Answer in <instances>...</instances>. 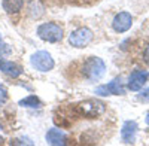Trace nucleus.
<instances>
[{
	"label": "nucleus",
	"mask_w": 149,
	"mask_h": 146,
	"mask_svg": "<svg viewBox=\"0 0 149 146\" xmlns=\"http://www.w3.org/2000/svg\"><path fill=\"white\" fill-rule=\"evenodd\" d=\"M12 54V48L3 40V38L0 36V57H5V55H10Z\"/></svg>",
	"instance_id": "2eb2a0df"
},
{
	"label": "nucleus",
	"mask_w": 149,
	"mask_h": 146,
	"mask_svg": "<svg viewBox=\"0 0 149 146\" xmlns=\"http://www.w3.org/2000/svg\"><path fill=\"white\" fill-rule=\"evenodd\" d=\"M133 26V17L130 12H119V14L115 15L113 21H112V29H113L116 33H124L130 30Z\"/></svg>",
	"instance_id": "423d86ee"
},
{
	"label": "nucleus",
	"mask_w": 149,
	"mask_h": 146,
	"mask_svg": "<svg viewBox=\"0 0 149 146\" xmlns=\"http://www.w3.org/2000/svg\"><path fill=\"white\" fill-rule=\"evenodd\" d=\"M0 72H3L5 75L10 78H18L22 75V69L18 64L9 61V60H0Z\"/></svg>",
	"instance_id": "9b49d317"
},
{
	"label": "nucleus",
	"mask_w": 149,
	"mask_h": 146,
	"mask_svg": "<svg viewBox=\"0 0 149 146\" xmlns=\"http://www.w3.org/2000/svg\"><path fill=\"white\" fill-rule=\"evenodd\" d=\"M27 12H29V15L31 18H40L43 15V12H45V6L43 3L40 2V0H31V2L29 3V8H27Z\"/></svg>",
	"instance_id": "f8f14e48"
},
{
	"label": "nucleus",
	"mask_w": 149,
	"mask_h": 146,
	"mask_svg": "<svg viewBox=\"0 0 149 146\" xmlns=\"http://www.w3.org/2000/svg\"><path fill=\"white\" fill-rule=\"evenodd\" d=\"M143 60H145L146 64H149V45L145 48V51H143Z\"/></svg>",
	"instance_id": "6ab92c4d"
},
{
	"label": "nucleus",
	"mask_w": 149,
	"mask_h": 146,
	"mask_svg": "<svg viewBox=\"0 0 149 146\" xmlns=\"http://www.w3.org/2000/svg\"><path fill=\"white\" fill-rule=\"evenodd\" d=\"M78 111L86 118H97L106 112V104L100 100L90 99L78 104Z\"/></svg>",
	"instance_id": "7ed1b4c3"
},
{
	"label": "nucleus",
	"mask_w": 149,
	"mask_h": 146,
	"mask_svg": "<svg viewBox=\"0 0 149 146\" xmlns=\"http://www.w3.org/2000/svg\"><path fill=\"white\" fill-rule=\"evenodd\" d=\"M136 133H137V124L134 121H125L121 128V137L125 143H133Z\"/></svg>",
	"instance_id": "9d476101"
},
{
	"label": "nucleus",
	"mask_w": 149,
	"mask_h": 146,
	"mask_svg": "<svg viewBox=\"0 0 149 146\" xmlns=\"http://www.w3.org/2000/svg\"><path fill=\"white\" fill-rule=\"evenodd\" d=\"M19 106H22V107H40L42 106V103H40V100H39V97H36V95H27L26 99H22V100H19Z\"/></svg>",
	"instance_id": "4468645a"
},
{
	"label": "nucleus",
	"mask_w": 149,
	"mask_h": 146,
	"mask_svg": "<svg viewBox=\"0 0 149 146\" xmlns=\"http://www.w3.org/2000/svg\"><path fill=\"white\" fill-rule=\"evenodd\" d=\"M106 73V64L100 57H88L82 64V75L91 82H98Z\"/></svg>",
	"instance_id": "f257e3e1"
},
{
	"label": "nucleus",
	"mask_w": 149,
	"mask_h": 146,
	"mask_svg": "<svg viewBox=\"0 0 149 146\" xmlns=\"http://www.w3.org/2000/svg\"><path fill=\"white\" fill-rule=\"evenodd\" d=\"M2 143H3V137H2V136H0V145H2Z\"/></svg>",
	"instance_id": "412c9836"
},
{
	"label": "nucleus",
	"mask_w": 149,
	"mask_h": 146,
	"mask_svg": "<svg viewBox=\"0 0 149 146\" xmlns=\"http://www.w3.org/2000/svg\"><path fill=\"white\" fill-rule=\"evenodd\" d=\"M146 122L149 124V113H148V116H146Z\"/></svg>",
	"instance_id": "aec40b11"
},
{
	"label": "nucleus",
	"mask_w": 149,
	"mask_h": 146,
	"mask_svg": "<svg viewBox=\"0 0 149 146\" xmlns=\"http://www.w3.org/2000/svg\"><path fill=\"white\" fill-rule=\"evenodd\" d=\"M30 64L33 66V69L39 70V72H49L52 70L55 63H54V58L52 55L49 54L48 51H37L30 57Z\"/></svg>",
	"instance_id": "39448f33"
},
{
	"label": "nucleus",
	"mask_w": 149,
	"mask_h": 146,
	"mask_svg": "<svg viewBox=\"0 0 149 146\" xmlns=\"http://www.w3.org/2000/svg\"><path fill=\"white\" fill-rule=\"evenodd\" d=\"M94 38L93 30L88 27H78L76 30H73L69 34V43L73 48H85L91 43Z\"/></svg>",
	"instance_id": "20e7f679"
},
{
	"label": "nucleus",
	"mask_w": 149,
	"mask_h": 146,
	"mask_svg": "<svg viewBox=\"0 0 149 146\" xmlns=\"http://www.w3.org/2000/svg\"><path fill=\"white\" fill-rule=\"evenodd\" d=\"M36 33L39 36V39L49 43H58L63 40V36H64L63 27L57 22H43L37 27Z\"/></svg>",
	"instance_id": "f03ea898"
},
{
	"label": "nucleus",
	"mask_w": 149,
	"mask_h": 146,
	"mask_svg": "<svg viewBox=\"0 0 149 146\" xmlns=\"http://www.w3.org/2000/svg\"><path fill=\"white\" fill-rule=\"evenodd\" d=\"M12 145H33V142L30 140V139H27V137H19V139H15V140H12L10 142Z\"/></svg>",
	"instance_id": "dca6fc26"
},
{
	"label": "nucleus",
	"mask_w": 149,
	"mask_h": 146,
	"mask_svg": "<svg viewBox=\"0 0 149 146\" xmlns=\"http://www.w3.org/2000/svg\"><path fill=\"white\" fill-rule=\"evenodd\" d=\"M148 81H149V72H146V70H136V72H133L130 75L127 85H128V88L131 91H140L146 85Z\"/></svg>",
	"instance_id": "6e6552de"
},
{
	"label": "nucleus",
	"mask_w": 149,
	"mask_h": 146,
	"mask_svg": "<svg viewBox=\"0 0 149 146\" xmlns=\"http://www.w3.org/2000/svg\"><path fill=\"white\" fill-rule=\"evenodd\" d=\"M2 6L8 14H18L24 6V0H3Z\"/></svg>",
	"instance_id": "ddd939ff"
},
{
	"label": "nucleus",
	"mask_w": 149,
	"mask_h": 146,
	"mask_svg": "<svg viewBox=\"0 0 149 146\" xmlns=\"http://www.w3.org/2000/svg\"><path fill=\"white\" fill-rule=\"evenodd\" d=\"M0 130H2V125H0Z\"/></svg>",
	"instance_id": "4be33fe9"
},
{
	"label": "nucleus",
	"mask_w": 149,
	"mask_h": 146,
	"mask_svg": "<svg viewBox=\"0 0 149 146\" xmlns=\"http://www.w3.org/2000/svg\"><path fill=\"white\" fill-rule=\"evenodd\" d=\"M95 94L97 95H122L125 94V90L122 87L121 79H113L112 82H109L107 85H100L98 88H95Z\"/></svg>",
	"instance_id": "0eeeda50"
},
{
	"label": "nucleus",
	"mask_w": 149,
	"mask_h": 146,
	"mask_svg": "<svg viewBox=\"0 0 149 146\" xmlns=\"http://www.w3.org/2000/svg\"><path fill=\"white\" fill-rule=\"evenodd\" d=\"M139 100H142V102H149V88H145V90L139 94Z\"/></svg>",
	"instance_id": "a211bd4d"
},
{
	"label": "nucleus",
	"mask_w": 149,
	"mask_h": 146,
	"mask_svg": "<svg viewBox=\"0 0 149 146\" xmlns=\"http://www.w3.org/2000/svg\"><path fill=\"white\" fill-rule=\"evenodd\" d=\"M6 100H8V90L3 88V87H0V104L6 103Z\"/></svg>",
	"instance_id": "f3484780"
},
{
	"label": "nucleus",
	"mask_w": 149,
	"mask_h": 146,
	"mask_svg": "<svg viewBox=\"0 0 149 146\" xmlns=\"http://www.w3.org/2000/svg\"><path fill=\"white\" fill-rule=\"evenodd\" d=\"M46 143L48 145H52V146H63V145H67V134L60 130V128H51L48 130L46 133Z\"/></svg>",
	"instance_id": "1a4fd4ad"
}]
</instances>
